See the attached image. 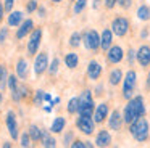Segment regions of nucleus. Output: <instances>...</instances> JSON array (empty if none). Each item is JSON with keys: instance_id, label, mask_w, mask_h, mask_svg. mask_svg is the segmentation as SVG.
<instances>
[{"instance_id": "obj_27", "label": "nucleus", "mask_w": 150, "mask_h": 148, "mask_svg": "<svg viewBox=\"0 0 150 148\" xmlns=\"http://www.w3.org/2000/svg\"><path fill=\"white\" fill-rule=\"evenodd\" d=\"M29 135H31V140H34V142H39L40 140V137H42V130H40L37 125H34V124H31L29 125Z\"/></svg>"}, {"instance_id": "obj_52", "label": "nucleus", "mask_w": 150, "mask_h": 148, "mask_svg": "<svg viewBox=\"0 0 150 148\" xmlns=\"http://www.w3.org/2000/svg\"><path fill=\"white\" fill-rule=\"evenodd\" d=\"M71 2H76V0H71Z\"/></svg>"}, {"instance_id": "obj_18", "label": "nucleus", "mask_w": 150, "mask_h": 148, "mask_svg": "<svg viewBox=\"0 0 150 148\" xmlns=\"http://www.w3.org/2000/svg\"><path fill=\"white\" fill-rule=\"evenodd\" d=\"M123 71L120 68H115V69L110 71V76H108V82L110 85H120V82L123 80Z\"/></svg>"}, {"instance_id": "obj_45", "label": "nucleus", "mask_w": 150, "mask_h": 148, "mask_svg": "<svg viewBox=\"0 0 150 148\" xmlns=\"http://www.w3.org/2000/svg\"><path fill=\"white\" fill-rule=\"evenodd\" d=\"M4 10H5V6H2V3H0V21L4 18Z\"/></svg>"}, {"instance_id": "obj_34", "label": "nucleus", "mask_w": 150, "mask_h": 148, "mask_svg": "<svg viewBox=\"0 0 150 148\" xmlns=\"http://www.w3.org/2000/svg\"><path fill=\"white\" fill-rule=\"evenodd\" d=\"M44 90H37L36 92V97H34V105H40L42 103V100H44Z\"/></svg>"}, {"instance_id": "obj_14", "label": "nucleus", "mask_w": 150, "mask_h": 148, "mask_svg": "<svg viewBox=\"0 0 150 148\" xmlns=\"http://www.w3.org/2000/svg\"><path fill=\"white\" fill-rule=\"evenodd\" d=\"M87 76H89V79H92V80H97L98 77L102 76V66H100L98 61H95V60L89 61V64H87Z\"/></svg>"}, {"instance_id": "obj_20", "label": "nucleus", "mask_w": 150, "mask_h": 148, "mask_svg": "<svg viewBox=\"0 0 150 148\" xmlns=\"http://www.w3.org/2000/svg\"><path fill=\"white\" fill-rule=\"evenodd\" d=\"M84 105H94V97L91 90H82V93L79 95V106Z\"/></svg>"}, {"instance_id": "obj_48", "label": "nucleus", "mask_w": 150, "mask_h": 148, "mask_svg": "<svg viewBox=\"0 0 150 148\" xmlns=\"http://www.w3.org/2000/svg\"><path fill=\"white\" fill-rule=\"evenodd\" d=\"M4 147H5V148H10V147H11V143H10V142H5Z\"/></svg>"}, {"instance_id": "obj_22", "label": "nucleus", "mask_w": 150, "mask_h": 148, "mask_svg": "<svg viewBox=\"0 0 150 148\" xmlns=\"http://www.w3.org/2000/svg\"><path fill=\"white\" fill-rule=\"evenodd\" d=\"M65 125H66L65 118L58 116V118H55V121L52 122V129H50V130H52L53 134H60V132H62L63 129H65Z\"/></svg>"}, {"instance_id": "obj_40", "label": "nucleus", "mask_w": 150, "mask_h": 148, "mask_svg": "<svg viewBox=\"0 0 150 148\" xmlns=\"http://www.w3.org/2000/svg\"><path fill=\"white\" fill-rule=\"evenodd\" d=\"M18 89H20L21 98H26V97L29 95V92H28V87H26V85H18Z\"/></svg>"}, {"instance_id": "obj_37", "label": "nucleus", "mask_w": 150, "mask_h": 148, "mask_svg": "<svg viewBox=\"0 0 150 148\" xmlns=\"http://www.w3.org/2000/svg\"><path fill=\"white\" fill-rule=\"evenodd\" d=\"M131 2H132V0H118V5H120L123 10H127L131 6Z\"/></svg>"}, {"instance_id": "obj_26", "label": "nucleus", "mask_w": 150, "mask_h": 148, "mask_svg": "<svg viewBox=\"0 0 150 148\" xmlns=\"http://www.w3.org/2000/svg\"><path fill=\"white\" fill-rule=\"evenodd\" d=\"M8 84V74H7V68L4 64H0V90H5Z\"/></svg>"}, {"instance_id": "obj_21", "label": "nucleus", "mask_w": 150, "mask_h": 148, "mask_svg": "<svg viewBox=\"0 0 150 148\" xmlns=\"http://www.w3.org/2000/svg\"><path fill=\"white\" fill-rule=\"evenodd\" d=\"M136 15H137V18H139L140 21H149V19H150V6L145 5V3L140 5L139 8H137Z\"/></svg>"}, {"instance_id": "obj_31", "label": "nucleus", "mask_w": 150, "mask_h": 148, "mask_svg": "<svg viewBox=\"0 0 150 148\" xmlns=\"http://www.w3.org/2000/svg\"><path fill=\"white\" fill-rule=\"evenodd\" d=\"M86 5H87V0H78V2H74V6H73V11L78 15V13H81L82 10L86 8Z\"/></svg>"}, {"instance_id": "obj_29", "label": "nucleus", "mask_w": 150, "mask_h": 148, "mask_svg": "<svg viewBox=\"0 0 150 148\" xmlns=\"http://www.w3.org/2000/svg\"><path fill=\"white\" fill-rule=\"evenodd\" d=\"M81 40H82V35L79 34V32H73L71 37H69V45H71L73 48H76V47H79Z\"/></svg>"}, {"instance_id": "obj_46", "label": "nucleus", "mask_w": 150, "mask_h": 148, "mask_svg": "<svg viewBox=\"0 0 150 148\" xmlns=\"http://www.w3.org/2000/svg\"><path fill=\"white\" fill-rule=\"evenodd\" d=\"M95 93H97V95H102V85H98L97 89H95Z\"/></svg>"}, {"instance_id": "obj_49", "label": "nucleus", "mask_w": 150, "mask_h": 148, "mask_svg": "<svg viewBox=\"0 0 150 148\" xmlns=\"http://www.w3.org/2000/svg\"><path fill=\"white\" fill-rule=\"evenodd\" d=\"M98 3H100V0H94V8H97Z\"/></svg>"}, {"instance_id": "obj_19", "label": "nucleus", "mask_w": 150, "mask_h": 148, "mask_svg": "<svg viewBox=\"0 0 150 148\" xmlns=\"http://www.w3.org/2000/svg\"><path fill=\"white\" fill-rule=\"evenodd\" d=\"M28 63H26V60L24 58H20L18 60V63H16V74L21 77V79H26L28 77Z\"/></svg>"}, {"instance_id": "obj_17", "label": "nucleus", "mask_w": 150, "mask_h": 148, "mask_svg": "<svg viewBox=\"0 0 150 148\" xmlns=\"http://www.w3.org/2000/svg\"><path fill=\"white\" fill-rule=\"evenodd\" d=\"M33 27H34L33 19H24V21L20 24V29H18V32H16V39L26 37V34H29V32L33 31Z\"/></svg>"}, {"instance_id": "obj_8", "label": "nucleus", "mask_w": 150, "mask_h": 148, "mask_svg": "<svg viewBox=\"0 0 150 148\" xmlns=\"http://www.w3.org/2000/svg\"><path fill=\"white\" fill-rule=\"evenodd\" d=\"M124 58V50L120 45H111L107 50V61L110 64H118L120 61H123Z\"/></svg>"}, {"instance_id": "obj_15", "label": "nucleus", "mask_w": 150, "mask_h": 148, "mask_svg": "<svg viewBox=\"0 0 150 148\" xmlns=\"http://www.w3.org/2000/svg\"><path fill=\"white\" fill-rule=\"evenodd\" d=\"M5 122H7V127H8V134L11 135L13 140H16V138H18V124H16V119H15V114L11 111L7 114Z\"/></svg>"}, {"instance_id": "obj_43", "label": "nucleus", "mask_w": 150, "mask_h": 148, "mask_svg": "<svg viewBox=\"0 0 150 148\" xmlns=\"http://www.w3.org/2000/svg\"><path fill=\"white\" fill-rule=\"evenodd\" d=\"M145 87H147V90H150V71H149V74H147V79H145Z\"/></svg>"}, {"instance_id": "obj_50", "label": "nucleus", "mask_w": 150, "mask_h": 148, "mask_svg": "<svg viewBox=\"0 0 150 148\" xmlns=\"http://www.w3.org/2000/svg\"><path fill=\"white\" fill-rule=\"evenodd\" d=\"M2 101H4V95H2V90H0V105H2Z\"/></svg>"}, {"instance_id": "obj_1", "label": "nucleus", "mask_w": 150, "mask_h": 148, "mask_svg": "<svg viewBox=\"0 0 150 148\" xmlns=\"http://www.w3.org/2000/svg\"><path fill=\"white\" fill-rule=\"evenodd\" d=\"M145 116V101H144L142 95H136L132 98L127 100V105L124 106L123 111V118H124V124H132L136 119Z\"/></svg>"}, {"instance_id": "obj_32", "label": "nucleus", "mask_w": 150, "mask_h": 148, "mask_svg": "<svg viewBox=\"0 0 150 148\" xmlns=\"http://www.w3.org/2000/svg\"><path fill=\"white\" fill-rule=\"evenodd\" d=\"M71 148H91L92 143L91 142H81V140H74L73 143H69Z\"/></svg>"}, {"instance_id": "obj_24", "label": "nucleus", "mask_w": 150, "mask_h": 148, "mask_svg": "<svg viewBox=\"0 0 150 148\" xmlns=\"http://www.w3.org/2000/svg\"><path fill=\"white\" fill-rule=\"evenodd\" d=\"M65 63H66V66H68L69 69H74V68L78 66V63H79V56L76 53H68L65 56Z\"/></svg>"}, {"instance_id": "obj_11", "label": "nucleus", "mask_w": 150, "mask_h": 148, "mask_svg": "<svg viewBox=\"0 0 150 148\" xmlns=\"http://www.w3.org/2000/svg\"><path fill=\"white\" fill-rule=\"evenodd\" d=\"M123 122H124L123 114H121L118 109H113V111L110 113V116H108V127H110L111 130H120Z\"/></svg>"}, {"instance_id": "obj_5", "label": "nucleus", "mask_w": 150, "mask_h": 148, "mask_svg": "<svg viewBox=\"0 0 150 148\" xmlns=\"http://www.w3.org/2000/svg\"><path fill=\"white\" fill-rule=\"evenodd\" d=\"M111 31H113L115 35L118 37H124L129 31V19L124 18V16H116V18L111 21Z\"/></svg>"}, {"instance_id": "obj_2", "label": "nucleus", "mask_w": 150, "mask_h": 148, "mask_svg": "<svg viewBox=\"0 0 150 148\" xmlns=\"http://www.w3.org/2000/svg\"><path fill=\"white\" fill-rule=\"evenodd\" d=\"M129 132L134 137V140L139 142V143H144V142L149 140V134H150V127H149V121L145 118H139L129 124Z\"/></svg>"}, {"instance_id": "obj_6", "label": "nucleus", "mask_w": 150, "mask_h": 148, "mask_svg": "<svg viewBox=\"0 0 150 148\" xmlns=\"http://www.w3.org/2000/svg\"><path fill=\"white\" fill-rule=\"evenodd\" d=\"M76 125L86 135H92L95 130V121L92 119V116H81L79 114V118L76 119Z\"/></svg>"}, {"instance_id": "obj_4", "label": "nucleus", "mask_w": 150, "mask_h": 148, "mask_svg": "<svg viewBox=\"0 0 150 148\" xmlns=\"http://www.w3.org/2000/svg\"><path fill=\"white\" fill-rule=\"evenodd\" d=\"M82 40H84V45L87 50L91 51H97L100 48V35L95 29H89V31L84 32L82 35Z\"/></svg>"}, {"instance_id": "obj_12", "label": "nucleus", "mask_w": 150, "mask_h": 148, "mask_svg": "<svg viewBox=\"0 0 150 148\" xmlns=\"http://www.w3.org/2000/svg\"><path fill=\"white\" fill-rule=\"evenodd\" d=\"M45 69H49V56H47V53H39L34 61V73L42 74Z\"/></svg>"}, {"instance_id": "obj_23", "label": "nucleus", "mask_w": 150, "mask_h": 148, "mask_svg": "<svg viewBox=\"0 0 150 148\" xmlns=\"http://www.w3.org/2000/svg\"><path fill=\"white\" fill-rule=\"evenodd\" d=\"M23 23V13L21 11H11L8 16V24L10 26H20Z\"/></svg>"}, {"instance_id": "obj_10", "label": "nucleus", "mask_w": 150, "mask_h": 148, "mask_svg": "<svg viewBox=\"0 0 150 148\" xmlns=\"http://www.w3.org/2000/svg\"><path fill=\"white\" fill-rule=\"evenodd\" d=\"M137 63L142 68L150 66V45H140L137 50Z\"/></svg>"}, {"instance_id": "obj_7", "label": "nucleus", "mask_w": 150, "mask_h": 148, "mask_svg": "<svg viewBox=\"0 0 150 148\" xmlns=\"http://www.w3.org/2000/svg\"><path fill=\"white\" fill-rule=\"evenodd\" d=\"M42 39V29L37 27L31 31V37L28 40V53L29 55H36V51L39 50V44Z\"/></svg>"}, {"instance_id": "obj_41", "label": "nucleus", "mask_w": 150, "mask_h": 148, "mask_svg": "<svg viewBox=\"0 0 150 148\" xmlns=\"http://www.w3.org/2000/svg\"><path fill=\"white\" fill-rule=\"evenodd\" d=\"M7 35H8V29H7V27H4L2 31H0V42H5Z\"/></svg>"}, {"instance_id": "obj_38", "label": "nucleus", "mask_w": 150, "mask_h": 148, "mask_svg": "<svg viewBox=\"0 0 150 148\" xmlns=\"http://www.w3.org/2000/svg\"><path fill=\"white\" fill-rule=\"evenodd\" d=\"M13 5H15V0H5V10H7L8 13H11L13 11Z\"/></svg>"}, {"instance_id": "obj_30", "label": "nucleus", "mask_w": 150, "mask_h": 148, "mask_svg": "<svg viewBox=\"0 0 150 148\" xmlns=\"http://www.w3.org/2000/svg\"><path fill=\"white\" fill-rule=\"evenodd\" d=\"M126 60H127V64L132 66L134 61L137 60V50H134L132 47H129V50H127V53H126Z\"/></svg>"}, {"instance_id": "obj_3", "label": "nucleus", "mask_w": 150, "mask_h": 148, "mask_svg": "<svg viewBox=\"0 0 150 148\" xmlns=\"http://www.w3.org/2000/svg\"><path fill=\"white\" fill-rule=\"evenodd\" d=\"M137 84V74L134 69H129L123 77V98L129 100L132 98V92Z\"/></svg>"}, {"instance_id": "obj_42", "label": "nucleus", "mask_w": 150, "mask_h": 148, "mask_svg": "<svg viewBox=\"0 0 150 148\" xmlns=\"http://www.w3.org/2000/svg\"><path fill=\"white\" fill-rule=\"evenodd\" d=\"M71 138H73V134H71V132H68V134L65 135V143L68 145V143H69V140H71Z\"/></svg>"}, {"instance_id": "obj_35", "label": "nucleus", "mask_w": 150, "mask_h": 148, "mask_svg": "<svg viewBox=\"0 0 150 148\" xmlns=\"http://www.w3.org/2000/svg\"><path fill=\"white\" fill-rule=\"evenodd\" d=\"M29 140H31V135H29V132H24L23 135H21V147H29Z\"/></svg>"}, {"instance_id": "obj_51", "label": "nucleus", "mask_w": 150, "mask_h": 148, "mask_svg": "<svg viewBox=\"0 0 150 148\" xmlns=\"http://www.w3.org/2000/svg\"><path fill=\"white\" fill-rule=\"evenodd\" d=\"M52 2H55V3H60V2H62V0H52Z\"/></svg>"}, {"instance_id": "obj_33", "label": "nucleus", "mask_w": 150, "mask_h": 148, "mask_svg": "<svg viewBox=\"0 0 150 148\" xmlns=\"http://www.w3.org/2000/svg\"><path fill=\"white\" fill-rule=\"evenodd\" d=\"M58 58H53L52 64H49V73L50 74H57V71H58Z\"/></svg>"}, {"instance_id": "obj_25", "label": "nucleus", "mask_w": 150, "mask_h": 148, "mask_svg": "<svg viewBox=\"0 0 150 148\" xmlns=\"http://www.w3.org/2000/svg\"><path fill=\"white\" fill-rule=\"evenodd\" d=\"M40 142H42V147H45V148H50V147H55V145H57L55 138H52V137H50V134H49V132H42V137H40Z\"/></svg>"}, {"instance_id": "obj_36", "label": "nucleus", "mask_w": 150, "mask_h": 148, "mask_svg": "<svg viewBox=\"0 0 150 148\" xmlns=\"http://www.w3.org/2000/svg\"><path fill=\"white\" fill-rule=\"evenodd\" d=\"M103 5H105V8H107V10H113L115 6L118 5V0H105Z\"/></svg>"}, {"instance_id": "obj_39", "label": "nucleus", "mask_w": 150, "mask_h": 148, "mask_svg": "<svg viewBox=\"0 0 150 148\" xmlns=\"http://www.w3.org/2000/svg\"><path fill=\"white\" fill-rule=\"evenodd\" d=\"M36 8H37V2L36 0H29V2H28V11L33 13Z\"/></svg>"}, {"instance_id": "obj_44", "label": "nucleus", "mask_w": 150, "mask_h": 148, "mask_svg": "<svg viewBox=\"0 0 150 148\" xmlns=\"http://www.w3.org/2000/svg\"><path fill=\"white\" fill-rule=\"evenodd\" d=\"M147 35H149V31H147V29H142V32H140V37H142V39H147Z\"/></svg>"}, {"instance_id": "obj_9", "label": "nucleus", "mask_w": 150, "mask_h": 148, "mask_svg": "<svg viewBox=\"0 0 150 148\" xmlns=\"http://www.w3.org/2000/svg\"><path fill=\"white\" fill-rule=\"evenodd\" d=\"M110 116V105L108 103H100V105L95 108V111H94V121H95V124H102V122L105 121V119Z\"/></svg>"}, {"instance_id": "obj_16", "label": "nucleus", "mask_w": 150, "mask_h": 148, "mask_svg": "<svg viewBox=\"0 0 150 148\" xmlns=\"http://www.w3.org/2000/svg\"><path fill=\"white\" fill-rule=\"evenodd\" d=\"M95 145L97 147H110L111 145V135L108 130H105V129H102V130H98L97 137H95Z\"/></svg>"}, {"instance_id": "obj_13", "label": "nucleus", "mask_w": 150, "mask_h": 148, "mask_svg": "<svg viewBox=\"0 0 150 148\" xmlns=\"http://www.w3.org/2000/svg\"><path fill=\"white\" fill-rule=\"evenodd\" d=\"M111 45H113V31L105 27L103 32H102V35H100V48L103 51H107Z\"/></svg>"}, {"instance_id": "obj_28", "label": "nucleus", "mask_w": 150, "mask_h": 148, "mask_svg": "<svg viewBox=\"0 0 150 148\" xmlns=\"http://www.w3.org/2000/svg\"><path fill=\"white\" fill-rule=\"evenodd\" d=\"M79 111V97H74V98L69 100L68 103V113L69 114H74V113Z\"/></svg>"}, {"instance_id": "obj_47", "label": "nucleus", "mask_w": 150, "mask_h": 148, "mask_svg": "<svg viewBox=\"0 0 150 148\" xmlns=\"http://www.w3.org/2000/svg\"><path fill=\"white\" fill-rule=\"evenodd\" d=\"M44 100H45V101H50V100H52V97H50L49 93H45V95H44Z\"/></svg>"}]
</instances>
